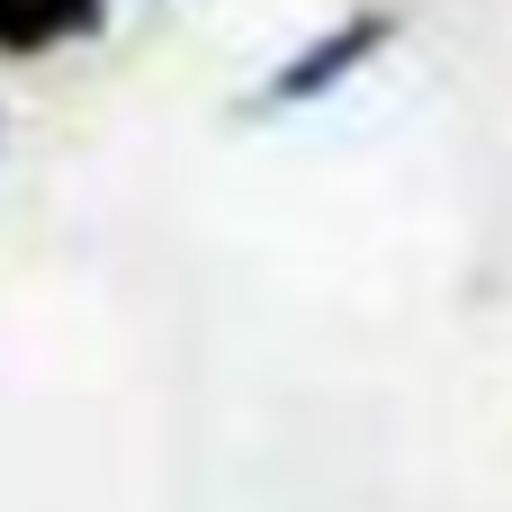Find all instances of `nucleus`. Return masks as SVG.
<instances>
[{"mask_svg":"<svg viewBox=\"0 0 512 512\" xmlns=\"http://www.w3.org/2000/svg\"><path fill=\"white\" fill-rule=\"evenodd\" d=\"M108 0H0V54H54L72 36H99Z\"/></svg>","mask_w":512,"mask_h":512,"instance_id":"2","label":"nucleus"},{"mask_svg":"<svg viewBox=\"0 0 512 512\" xmlns=\"http://www.w3.org/2000/svg\"><path fill=\"white\" fill-rule=\"evenodd\" d=\"M396 45V9H351L342 27H324V36H306L252 99H243V117H297V108H315V99H333L360 63H378Z\"/></svg>","mask_w":512,"mask_h":512,"instance_id":"1","label":"nucleus"}]
</instances>
